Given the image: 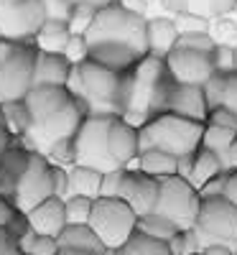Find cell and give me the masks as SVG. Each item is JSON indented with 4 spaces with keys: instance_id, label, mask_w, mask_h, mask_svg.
I'll return each instance as SVG.
<instances>
[{
    "instance_id": "29",
    "label": "cell",
    "mask_w": 237,
    "mask_h": 255,
    "mask_svg": "<svg viewBox=\"0 0 237 255\" xmlns=\"http://www.w3.org/2000/svg\"><path fill=\"white\" fill-rule=\"evenodd\" d=\"M20 248L23 255H59V240L51 235H41L36 230H28L23 238H20Z\"/></svg>"
},
{
    "instance_id": "24",
    "label": "cell",
    "mask_w": 237,
    "mask_h": 255,
    "mask_svg": "<svg viewBox=\"0 0 237 255\" xmlns=\"http://www.w3.org/2000/svg\"><path fill=\"white\" fill-rule=\"evenodd\" d=\"M222 171H227L222 156L209 151V148H204V145H199V151L194 153V168H191L189 181L197 186V189H202V184H207L212 176H217Z\"/></svg>"
},
{
    "instance_id": "28",
    "label": "cell",
    "mask_w": 237,
    "mask_h": 255,
    "mask_svg": "<svg viewBox=\"0 0 237 255\" xmlns=\"http://www.w3.org/2000/svg\"><path fill=\"white\" fill-rule=\"evenodd\" d=\"M138 230L145 232V235H150V238H158V240H166V243H168L179 227L171 222L168 217L158 215V212H150V215L138 217Z\"/></svg>"
},
{
    "instance_id": "44",
    "label": "cell",
    "mask_w": 237,
    "mask_h": 255,
    "mask_svg": "<svg viewBox=\"0 0 237 255\" xmlns=\"http://www.w3.org/2000/svg\"><path fill=\"white\" fill-rule=\"evenodd\" d=\"M69 194V168L54 163V197L67 199Z\"/></svg>"
},
{
    "instance_id": "54",
    "label": "cell",
    "mask_w": 237,
    "mask_h": 255,
    "mask_svg": "<svg viewBox=\"0 0 237 255\" xmlns=\"http://www.w3.org/2000/svg\"><path fill=\"white\" fill-rule=\"evenodd\" d=\"M74 3H84V5H95V8H105V5H113L118 0H74Z\"/></svg>"
},
{
    "instance_id": "31",
    "label": "cell",
    "mask_w": 237,
    "mask_h": 255,
    "mask_svg": "<svg viewBox=\"0 0 237 255\" xmlns=\"http://www.w3.org/2000/svg\"><path fill=\"white\" fill-rule=\"evenodd\" d=\"M64 204H67V222L69 225H87L90 222L92 209H95V199L72 194V197L64 199Z\"/></svg>"
},
{
    "instance_id": "47",
    "label": "cell",
    "mask_w": 237,
    "mask_h": 255,
    "mask_svg": "<svg viewBox=\"0 0 237 255\" xmlns=\"http://www.w3.org/2000/svg\"><path fill=\"white\" fill-rule=\"evenodd\" d=\"M158 5L168 13V15H179V13H186L191 10L194 0H158Z\"/></svg>"
},
{
    "instance_id": "21",
    "label": "cell",
    "mask_w": 237,
    "mask_h": 255,
    "mask_svg": "<svg viewBox=\"0 0 237 255\" xmlns=\"http://www.w3.org/2000/svg\"><path fill=\"white\" fill-rule=\"evenodd\" d=\"M56 240H59V248L87 250V253H97V255H102V253L107 250L105 243L100 240V235L92 230L90 222H87V225H67Z\"/></svg>"
},
{
    "instance_id": "38",
    "label": "cell",
    "mask_w": 237,
    "mask_h": 255,
    "mask_svg": "<svg viewBox=\"0 0 237 255\" xmlns=\"http://www.w3.org/2000/svg\"><path fill=\"white\" fill-rule=\"evenodd\" d=\"M64 56L72 61V67H77V64H82V61H87L90 59V44H87V38H84V36H72L67 49H64Z\"/></svg>"
},
{
    "instance_id": "4",
    "label": "cell",
    "mask_w": 237,
    "mask_h": 255,
    "mask_svg": "<svg viewBox=\"0 0 237 255\" xmlns=\"http://www.w3.org/2000/svg\"><path fill=\"white\" fill-rule=\"evenodd\" d=\"M204 128L207 123L202 120L181 118L176 113H161L140 128V151L161 148V151L174 153L176 158L197 153L204 138Z\"/></svg>"
},
{
    "instance_id": "45",
    "label": "cell",
    "mask_w": 237,
    "mask_h": 255,
    "mask_svg": "<svg viewBox=\"0 0 237 255\" xmlns=\"http://www.w3.org/2000/svg\"><path fill=\"white\" fill-rule=\"evenodd\" d=\"M225 184H227V171L212 176L207 184H202L199 194H202V197H225Z\"/></svg>"
},
{
    "instance_id": "14",
    "label": "cell",
    "mask_w": 237,
    "mask_h": 255,
    "mask_svg": "<svg viewBox=\"0 0 237 255\" xmlns=\"http://www.w3.org/2000/svg\"><path fill=\"white\" fill-rule=\"evenodd\" d=\"M158 189H161V181H158V179L143 174L140 168H127L118 197L130 204V207L135 209V215H138V217H143V215H150V212H156V204H158Z\"/></svg>"
},
{
    "instance_id": "56",
    "label": "cell",
    "mask_w": 237,
    "mask_h": 255,
    "mask_svg": "<svg viewBox=\"0 0 237 255\" xmlns=\"http://www.w3.org/2000/svg\"><path fill=\"white\" fill-rule=\"evenodd\" d=\"M0 125H5V118H3V105H0Z\"/></svg>"
},
{
    "instance_id": "33",
    "label": "cell",
    "mask_w": 237,
    "mask_h": 255,
    "mask_svg": "<svg viewBox=\"0 0 237 255\" xmlns=\"http://www.w3.org/2000/svg\"><path fill=\"white\" fill-rule=\"evenodd\" d=\"M174 20H176L179 33H199V31H209L212 28V18L207 13H199V10L179 13V15H174Z\"/></svg>"
},
{
    "instance_id": "9",
    "label": "cell",
    "mask_w": 237,
    "mask_h": 255,
    "mask_svg": "<svg viewBox=\"0 0 237 255\" xmlns=\"http://www.w3.org/2000/svg\"><path fill=\"white\" fill-rule=\"evenodd\" d=\"M194 230L204 248L220 243L237 250V204H232L227 197H202Z\"/></svg>"
},
{
    "instance_id": "52",
    "label": "cell",
    "mask_w": 237,
    "mask_h": 255,
    "mask_svg": "<svg viewBox=\"0 0 237 255\" xmlns=\"http://www.w3.org/2000/svg\"><path fill=\"white\" fill-rule=\"evenodd\" d=\"M202 253H204V255H237V250H235V248H230V245H220V243L202 248Z\"/></svg>"
},
{
    "instance_id": "27",
    "label": "cell",
    "mask_w": 237,
    "mask_h": 255,
    "mask_svg": "<svg viewBox=\"0 0 237 255\" xmlns=\"http://www.w3.org/2000/svg\"><path fill=\"white\" fill-rule=\"evenodd\" d=\"M235 138H237V130H230V128H220V125L207 123V128H204V138H202V145H204V148H209V151H214V153H220V156H222V161H225V156H227V151L232 148Z\"/></svg>"
},
{
    "instance_id": "23",
    "label": "cell",
    "mask_w": 237,
    "mask_h": 255,
    "mask_svg": "<svg viewBox=\"0 0 237 255\" xmlns=\"http://www.w3.org/2000/svg\"><path fill=\"white\" fill-rule=\"evenodd\" d=\"M100 189H102V171L92 166H69V194L77 197H90V199H100Z\"/></svg>"
},
{
    "instance_id": "48",
    "label": "cell",
    "mask_w": 237,
    "mask_h": 255,
    "mask_svg": "<svg viewBox=\"0 0 237 255\" xmlns=\"http://www.w3.org/2000/svg\"><path fill=\"white\" fill-rule=\"evenodd\" d=\"M15 212H18V209H15L13 199L5 197V194H0V227H8V222L13 220Z\"/></svg>"
},
{
    "instance_id": "43",
    "label": "cell",
    "mask_w": 237,
    "mask_h": 255,
    "mask_svg": "<svg viewBox=\"0 0 237 255\" xmlns=\"http://www.w3.org/2000/svg\"><path fill=\"white\" fill-rule=\"evenodd\" d=\"M0 255H23L20 240L13 235L8 227H0Z\"/></svg>"
},
{
    "instance_id": "3",
    "label": "cell",
    "mask_w": 237,
    "mask_h": 255,
    "mask_svg": "<svg viewBox=\"0 0 237 255\" xmlns=\"http://www.w3.org/2000/svg\"><path fill=\"white\" fill-rule=\"evenodd\" d=\"M67 90L74 102L87 115H122V72H115L105 64L87 59L72 67Z\"/></svg>"
},
{
    "instance_id": "25",
    "label": "cell",
    "mask_w": 237,
    "mask_h": 255,
    "mask_svg": "<svg viewBox=\"0 0 237 255\" xmlns=\"http://www.w3.org/2000/svg\"><path fill=\"white\" fill-rule=\"evenodd\" d=\"M120 255H174L171 253V245L166 240H158V238H150L145 232L135 230L127 243L122 248H118Z\"/></svg>"
},
{
    "instance_id": "32",
    "label": "cell",
    "mask_w": 237,
    "mask_h": 255,
    "mask_svg": "<svg viewBox=\"0 0 237 255\" xmlns=\"http://www.w3.org/2000/svg\"><path fill=\"white\" fill-rule=\"evenodd\" d=\"M97 10H100V8H95V5L74 3V8H72V13H69V18H67L72 33H74V36H84V33H87L90 26L95 23V18H97Z\"/></svg>"
},
{
    "instance_id": "53",
    "label": "cell",
    "mask_w": 237,
    "mask_h": 255,
    "mask_svg": "<svg viewBox=\"0 0 237 255\" xmlns=\"http://www.w3.org/2000/svg\"><path fill=\"white\" fill-rule=\"evenodd\" d=\"M0 194L10 197V184H8V176H5V171H3V166H0Z\"/></svg>"
},
{
    "instance_id": "58",
    "label": "cell",
    "mask_w": 237,
    "mask_h": 255,
    "mask_svg": "<svg viewBox=\"0 0 237 255\" xmlns=\"http://www.w3.org/2000/svg\"><path fill=\"white\" fill-rule=\"evenodd\" d=\"M194 255H204V253H194Z\"/></svg>"
},
{
    "instance_id": "15",
    "label": "cell",
    "mask_w": 237,
    "mask_h": 255,
    "mask_svg": "<svg viewBox=\"0 0 237 255\" xmlns=\"http://www.w3.org/2000/svg\"><path fill=\"white\" fill-rule=\"evenodd\" d=\"M166 113H176L181 118H191V120L207 123L209 105H207L202 84H181V82H174V84H171V90H168Z\"/></svg>"
},
{
    "instance_id": "12",
    "label": "cell",
    "mask_w": 237,
    "mask_h": 255,
    "mask_svg": "<svg viewBox=\"0 0 237 255\" xmlns=\"http://www.w3.org/2000/svg\"><path fill=\"white\" fill-rule=\"evenodd\" d=\"M46 20L41 0H0V38L33 44V36Z\"/></svg>"
},
{
    "instance_id": "8",
    "label": "cell",
    "mask_w": 237,
    "mask_h": 255,
    "mask_svg": "<svg viewBox=\"0 0 237 255\" xmlns=\"http://www.w3.org/2000/svg\"><path fill=\"white\" fill-rule=\"evenodd\" d=\"M90 225L105 243V248H122L127 238L138 230V215L120 197H100L95 199Z\"/></svg>"
},
{
    "instance_id": "34",
    "label": "cell",
    "mask_w": 237,
    "mask_h": 255,
    "mask_svg": "<svg viewBox=\"0 0 237 255\" xmlns=\"http://www.w3.org/2000/svg\"><path fill=\"white\" fill-rule=\"evenodd\" d=\"M212 64H214V72L220 74H232L237 72V46L232 44H217L212 51Z\"/></svg>"
},
{
    "instance_id": "20",
    "label": "cell",
    "mask_w": 237,
    "mask_h": 255,
    "mask_svg": "<svg viewBox=\"0 0 237 255\" xmlns=\"http://www.w3.org/2000/svg\"><path fill=\"white\" fill-rule=\"evenodd\" d=\"M72 28L64 18H46L44 26L38 28V33L33 36V46L38 51H51V54H64L69 38H72Z\"/></svg>"
},
{
    "instance_id": "40",
    "label": "cell",
    "mask_w": 237,
    "mask_h": 255,
    "mask_svg": "<svg viewBox=\"0 0 237 255\" xmlns=\"http://www.w3.org/2000/svg\"><path fill=\"white\" fill-rule=\"evenodd\" d=\"M207 123H212V125H220V128H230V130H237V115H235L230 108H225V105H220V108L209 110Z\"/></svg>"
},
{
    "instance_id": "50",
    "label": "cell",
    "mask_w": 237,
    "mask_h": 255,
    "mask_svg": "<svg viewBox=\"0 0 237 255\" xmlns=\"http://www.w3.org/2000/svg\"><path fill=\"white\" fill-rule=\"evenodd\" d=\"M118 3L125 8V10H130V13H135V15H145L148 18V3L145 0H118Z\"/></svg>"
},
{
    "instance_id": "13",
    "label": "cell",
    "mask_w": 237,
    "mask_h": 255,
    "mask_svg": "<svg viewBox=\"0 0 237 255\" xmlns=\"http://www.w3.org/2000/svg\"><path fill=\"white\" fill-rule=\"evenodd\" d=\"M166 67L174 77V82L181 84H204L214 74L212 54L207 51H194L186 46H176L166 56Z\"/></svg>"
},
{
    "instance_id": "19",
    "label": "cell",
    "mask_w": 237,
    "mask_h": 255,
    "mask_svg": "<svg viewBox=\"0 0 237 255\" xmlns=\"http://www.w3.org/2000/svg\"><path fill=\"white\" fill-rule=\"evenodd\" d=\"M179 28L174 15H153L148 18V54L168 56L179 44Z\"/></svg>"
},
{
    "instance_id": "18",
    "label": "cell",
    "mask_w": 237,
    "mask_h": 255,
    "mask_svg": "<svg viewBox=\"0 0 237 255\" xmlns=\"http://www.w3.org/2000/svg\"><path fill=\"white\" fill-rule=\"evenodd\" d=\"M110 153L120 166H130L140 156V130L125 123L122 118H115L110 125Z\"/></svg>"
},
{
    "instance_id": "36",
    "label": "cell",
    "mask_w": 237,
    "mask_h": 255,
    "mask_svg": "<svg viewBox=\"0 0 237 255\" xmlns=\"http://www.w3.org/2000/svg\"><path fill=\"white\" fill-rule=\"evenodd\" d=\"M176 46H186V49H194V51H207V54H212L214 46H217V41H214L212 31H199V33H181Z\"/></svg>"
},
{
    "instance_id": "37",
    "label": "cell",
    "mask_w": 237,
    "mask_h": 255,
    "mask_svg": "<svg viewBox=\"0 0 237 255\" xmlns=\"http://www.w3.org/2000/svg\"><path fill=\"white\" fill-rule=\"evenodd\" d=\"M209 31H212V36H214L217 44H232V46H237V23H232V20L214 18Z\"/></svg>"
},
{
    "instance_id": "16",
    "label": "cell",
    "mask_w": 237,
    "mask_h": 255,
    "mask_svg": "<svg viewBox=\"0 0 237 255\" xmlns=\"http://www.w3.org/2000/svg\"><path fill=\"white\" fill-rule=\"evenodd\" d=\"M72 74V61L64 54H51V51H36V64H33V87H67Z\"/></svg>"
},
{
    "instance_id": "2",
    "label": "cell",
    "mask_w": 237,
    "mask_h": 255,
    "mask_svg": "<svg viewBox=\"0 0 237 255\" xmlns=\"http://www.w3.org/2000/svg\"><path fill=\"white\" fill-rule=\"evenodd\" d=\"M171 84L174 77L166 67V59L145 54L127 72H122V115L135 113L150 120L166 113Z\"/></svg>"
},
{
    "instance_id": "7",
    "label": "cell",
    "mask_w": 237,
    "mask_h": 255,
    "mask_svg": "<svg viewBox=\"0 0 237 255\" xmlns=\"http://www.w3.org/2000/svg\"><path fill=\"white\" fill-rule=\"evenodd\" d=\"M113 115H87L74 135V163L92 166L97 171H113L120 163L110 153V125Z\"/></svg>"
},
{
    "instance_id": "57",
    "label": "cell",
    "mask_w": 237,
    "mask_h": 255,
    "mask_svg": "<svg viewBox=\"0 0 237 255\" xmlns=\"http://www.w3.org/2000/svg\"><path fill=\"white\" fill-rule=\"evenodd\" d=\"M145 3H148V5H150V3H153V0H145ZM156 3H158V0H156Z\"/></svg>"
},
{
    "instance_id": "46",
    "label": "cell",
    "mask_w": 237,
    "mask_h": 255,
    "mask_svg": "<svg viewBox=\"0 0 237 255\" xmlns=\"http://www.w3.org/2000/svg\"><path fill=\"white\" fill-rule=\"evenodd\" d=\"M225 108L237 115V72L227 74V90H225Z\"/></svg>"
},
{
    "instance_id": "10",
    "label": "cell",
    "mask_w": 237,
    "mask_h": 255,
    "mask_svg": "<svg viewBox=\"0 0 237 255\" xmlns=\"http://www.w3.org/2000/svg\"><path fill=\"white\" fill-rule=\"evenodd\" d=\"M158 204L156 212L163 217H168L176 227H194L199 217V207H202V194L189 179L174 174L158 179Z\"/></svg>"
},
{
    "instance_id": "26",
    "label": "cell",
    "mask_w": 237,
    "mask_h": 255,
    "mask_svg": "<svg viewBox=\"0 0 237 255\" xmlns=\"http://www.w3.org/2000/svg\"><path fill=\"white\" fill-rule=\"evenodd\" d=\"M0 105H3L5 128L15 138H23L26 130H28V125H31V113H28L26 100H10V102H0Z\"/></svg>"
},
{
    "instance_id": "41",
    "label": "cell",
    "mask_w": 237,
    "mask_h": 255,
    "mask_svg": "<svg viewBox=\"0 0 237 255\" xmlns=\"http://www.w3.org/2000/svg\"><path fill=\"white\" fill-rule=\"evenodd\" d=\"M46 10V18H64L67 20L72 8H74V0H41Z\"/></svg>"
},
{
    "instance_id": "22",
    "label": "cell",
    "mask_w": 237,
    "mask_h": 255,
    "mask_svg": "<svg viewBox=\"0 0 237 255\" xmlns=\"http://www.w3.org/2000/svg\"><path fill=\"white\" fill-rule=\"evenodd\" d=\"M138 168L153 179H166L179 174V158L168 151H161V148H148L138 156Z\"/></svg>"
},
{
    "instance_id": "17",
    "label": "cell",
    "mask_w": 237,
    "mask_h": 255,
    "mask_svg": "<svg viewBox=\"0 0 237 255\" xmlns=\"http://www.w3.org/2000/svg\"><path fill=\"white\" fill-rule=\"evenodd\" d=\"M28 222L31 230L41 232V235H51L59 238L64 227H67V204H64L61 197H49L46 202H41L38 207H33L28 212Z\"/></svg>"
},
{
    "instance_id": "49",
    "label": "cell",
    "mask_w": 237,
    "mask_h": 255,
    "mask_svg": "<svg viewBox=\"0 0 237 255\" xmlns=\"http://www.w3.org/2000/svg\"><path fill=\"white\" fill-rule=\"evenodd\" d=\"M18 140H20V138H15L5 125H0V158H3V156L10 151V148L18 143Z\"/></svg>"
},
{
    "instance_id": "42",
    "label": "cell",
    "mask_w": 237,
    "mask_h": 255,
    "mask_svg": "<svg viewBox=\"0 0 237 255\" xmlns=\"http://www.w3.org/2000/svg\"><path fill=\"white\" fill-rule=\"evenodd\" d=\"M237 10V0H207V15L209 18H227Z\"/></svg>"
},
{
    "instance_id": "39",
    "label": "cell",
    "mask_w": 237,
    "mask_h": 255,
    "mask_svg": "<svg viewBox=\"0 0 237 255\" xmlns=\"http://www.w3.org/2000/svg\"><path fill=\"white\" fill-rule=\"evenodd\" d=\"M125 171H127L125 166L113 168V171H105V174H102L100 197H118V194H120V186H122V179H125Z\"/></svg>"
},
{
    "instance_id": "35",
    "label": "cell",
    "mask_w": 237,
    "mask_h": 255,
    "mask_svg": "<svg viewBox=\"0 0 237 255\" xmlns=\"http://www.w3.org/2000/svg\"><path fill=\"white\" fill-rule=\"evenodd\" d=\"M202 90H204V97H207V105H209V110L214 108H220V105H225V90H227V74H220V72H214L204 84H202Z\"/></svg>"
},
{
    "instance_id": "6",
    "label": "cell",
    "mask_w": 237,
    "mask_h": 255,
    "mask_svg": "<svg viewBox=\"0 0 237 255\" xmlns=\"http://www.w3.org/2000/svg\"><path fill=\"white\" fill-rule=\"evenodd\" d=\"M84 120V113L82 108L72 100L67 108H61L46 118H38V120H31L26 135L20 138V143H23L28 151H36V153H44L49 156L54 148L59 143H67L77 135L79 125Z\"/></svg>"
},
{
    "instance_id": "55",
    "label": "cell",
    "mask_w": 237,
    "mask_h": 255,
    "mask_svg": "<svg viewBox=\"0 0 237 255\" xmlns=\"http://www.w3.org/2000/svg\"><path fill=\"white\" fill-rule=\"evenodd\" d=\"M59 255H97V253H87V250H72V248H61Z\"/></svg>"
},
{
    "instance_id": "11",
    "label": "cell",
    "mask_w": 237,
    "mask_h": 255,
    "mask_svg": "<svg viewBox=\"0 0 237 255\" xmlns=\"http://www.w3.org/2000/svg\"><path fill=\"white\" fill-rule=\"evenodd\" d=\"M49 197H54V163L44 153L31 151L26 168L18 174V179L13 184L10 199H13L15 209L28 215L33 207L46 202Z\"/></svg>"
},
{
    "instance_id": "5",
    "label": "cell",
    "mask_w": 237,
    "mask_h": 255,
    "mask_svg": "<svg viewBox=\"0 0 237 255\" xmlns=\"http://www.w3.org/2000/svg\"><path fill=\"white\" fill-rule=\"evenodd\" d=\"M36 46L26 41L0 38V102L26 100L33 87Z\"/></svg>"
},
{
    "instance_id": "30",
    "label": "cell",
    "mask_w": 237,
    "mask_h": 255,
    "mask_svg": "<svg viewBox=\"0 0 237 255\" xmlns=\"http://www.w3.org/2000/svg\"><path fill=\"white\" fill-rule=\"evenodd\" d=\"M168 245H171L174 255H194V253H202V248H204L194 227H179L174 232V238L168 240Z\"/></svg>"
},
{
    "instance_id": "1",
    "label": "cell",
    "mask_w": 237,
    "mask_h": 255,
    "mask_svg": "<svg viewBox=\"0 0 237 255\" xmlns=\"http://www.w3.org/2000/svg\"><path fill=\"white\" fill-rule=\"evenodd\" d=\"M84 38L90 44V59L115 72H127L148 54V18L125 10L120 3L105 5Z\"/></svg>"
},
{
    "instance_id": "51",
    "label": "cell",
    "mask_w": 237,
    "mask_h": 255,
    "mask_svg": "<svg viewBox=\"0 0 237 255\" xmlns=\"http://www.w3.org/2000/svg\"><path fill=\"white\" fill-rule=\"evenodd\" d=\"M225 197L237 204V168H232V171H227V184H225Z\"/></svg>"
}]
</instances>
